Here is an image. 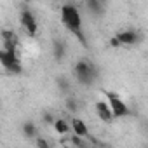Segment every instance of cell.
<instances>
[{"label": "cell", "mask_w": 148, "mask_h": 148, "mask_svg": "<svg viewBox=\"0 0 148 148\" xmlns=\"http://www.w3.org/2000/svg\"><path fill=\"white\" fill-rule=\"evenodd\" d=\"M61 21L63 25L68 28V32L75 37L84 47H87V37L82 32V18H80V11L75 4H64L61 7Z\"/></svg>", "instance_id": "obj_1"}, {"label": "cell", "mask_w": 148, "mask_h": 148, "mask_svg": "<svg viewBox=\"0 0 148 148\" xmlns=\"http://www.w3.org/2000/svg\"><path fill=\"white\" fill-rule=\"evenodd\" d=\"M73 73H75L77 82L82 86H91L96 79V68L87 59H79L73 66Z\"/></svg>", "instance_id": "obj_2"}, {"label": "cell", "mask_w": 148, "mask_h": 148, "mask_svg": "<svg viewBox=\"0 0 148 148\" xmlns=\"http://www.w3.org/2000/svg\"><path fill=\"white\" fill-rule=\"evenodd\" d=\"M103 94H105V98H106V101H108V106H110V110H112L113 119H122V117L131 115L129 106L120 99V96H119L117 92H113V91H103Z\"/></svg>", "instance_id": "obj_3"}, {"label": "cell", "mask_w": 148, "mask_h": 148, "mask_svg": "<svg viewBox=\"0 0 148 148\" xmlns=\"http://www.w3.org/2000/svg\"><path fill=\"white\" fill-rule=\"evenodd\" d=\"M115 40L119 45H138L143 42V35L138 30H124L115 35Z\"/></svg>", "instance_id": "obj_4"}, {"label": "cell", "mask_w": 148, "mask_h": 148, "mask_svg": "<svg viewBox=\"0 0 148 148\" xmlns=\"http://www.w3.org/2000/svg\"><path fill=\"white\" fill-rule=\"evenodd\" d=\"M19 23H21V26L26 30V33H28L30 37H35V35H37V30H38V26H37V19H35L33 12H32L30 9H26V7L21 9Z\"/></svg>", "instance_id": "obj_5"}, {"label": "cell", "mask_w": 148, "mask_h": 148, "mask_svg": "<svg viewBox=\"0 0 148 148\" xmlns=\"http://www.w3.org/2000/svg\"><path fill=\"white\" fill-rule=\"evenodd\" d=\"M70 129H73V134L79 136V138H91L89 129H87V124H86L82 119H79V117L71 119V122H70Z\"/></svg>", "instance_id": "obj_6"}, {"label": "cell", "mask_w": 148, "mask_h": 148, "mask_svg": "<svg viewBox=\"0 0 148 148\" xmlns=\"http://www.w3.org/2000/svg\"><path fill=\"white\" fill-rule=\"evenodd\" d=\"M96 113H98V117H99L103 122H106V124H110V122L113 120L112 110H110V106H108L106 101H98V103H96Z\"/></svg>", "instance_id": "obj_7"}, {"label": "cell", "mask_w": 148, "mask_h": 148, "mask_svg": "<svg viewBox=\"0 0 148 148\" xmlns=\"http://www.w3.org/2000/svg\"><path fill=\"white\" fill-rule=\"evenodd\" d=\"M52 54H54V59H56L58 63H61V61L64 59V56H66V44H64L63 40L56 38V40L52 42Z\"/></svg>", "instance_id": "obj_8"}, {"label": "cell", "mask_w": 148, "mask_h": 148, "mask_svg": "<svg viewBox=\"0 0 148 148\" xmlns=\"http://www.w3.org/2000/svg\"><path fill=\"white\" fill-rule=\"evenodd\" d=\"M21 132H23V136L26 138V139H35L38 134H37V125H35V122H32V120H26V122H23L21 124Z\"/></svg>", "instance_id": "obj_9"}, {"label": "cell", "mask_w": 148, "mask_h": 148, "mask_svg": "<svg viewBox=\"0 0 148 148\" xmlns=\"http://www.w3.org/2000/svg\"><path fill=\"white\" fill-rule=\"evenodd\" d=\"M86 7H87V11H89L91 14H94V16H101V14H103V9H105V5H103L101 0H87V2H86Z\"/></svg>", "instance_id": "obj_10"}, {"label": "cell", "mask_w": 148, "mask_h": 148, "mask_svg": "<svg viewBox=\"0 0 148 148\" xmlns=\"http://www.w3.org/2000/svg\"><path fill=\"white\" fill-rule=\"evenodd\" d=\"M14 61H19L18 58V52H7V51H0V63H2L4 68H7L9 64H12Z\"/></svg>", "instance_id": "obj_11"}, {"label": "cell", "mask_w": 148, "mask_h": 148, "mask_svg": "<svg viewBox=\"0 0 148 148\" xmlns=\"http://www.w3.org/2000/svg\"><path fill=\"white\" fill-rule=\"evenodd\" d=\"M52 125H54V129H56L58 134H63V136H64V134L70 132V122H68L66 119H56Z\"/></svg>", "instance_id": "obj_12"}, {"label": "cell", "mask_w": 148, "mask_h": 148, "mask_svg": "<svg viewBox=\"0 0 148 148\" xmlns=\"http://www.w3.org/2000/svg\"><path fill=\"white\" fill-rule=\"evenodd\" d=\"M56 86H58V89L61 91V92H68L70 91V80L64 77V75H59V77H56Z\"/></svg>", "instance_id": "obj_13"}, {"label": "cell", "mask_w": 148, "mask_h": 148, "mask_svg": "<svg viewBox=\"0 0 148 148\" xmlns=\"http://www.w3.org/2000/svg\"><path fill=\"white\" fill-rule=\"evenodd\" d=\"M0 37H2L4 42H9V44H18V37L12 30H2L0 32Z\"/></svg>", "instance_id": "obj_14"}, {"label": "cell", "mask_w": 148, "mask_h": 148, "mask_svg": "<svg viewBox=\"0 0 148 148\" xmlns=\"http://www.w3.org/2000/svg\"><path fill=\"white\" fill-rule=\"evenodd\" d=\"M64 108H66L68 112H77V110H79V103H77V99H75V98H71V96H68V98L64 99Z\"/></svg>", "instance_id": "obj_15"}, {"label": "cell", "mask_w": 148, "mask_h": 148, "mask_svg": "<svg viewBox=\"0 0 148 148\" xmlns=\"http://www.w3.org/2000/svg\"><path fill=\"white\" fill-rule=\"evenodd\" d=\"M5 70H7L9 73H14V75H21V73H23V64H21V61H14V63L9 64Z\"/></svg>", "instance_id": "obj_16"}, {"label": "cell", "mask_w": 148, "mask_h": 148, "mask_svg": "<svg viewBox=\"0 0 148 148\" xmlns=\"http://www.w3.org/2000/svg\"><path fill=\"white\" fill-rule=\"evenodd\" d=\"M42 120H44V124L52 125L56 119H54V113H52V112H44V113H42Z\"/></svg>", "instance_id": "obj_17"}, {"label": "cell", "mask_w": 148, "mask_h": 148, "mask_svg": "<svg viewBox=\"0 0 148 148\" xmlns=\"http://www.w3.org/2000/svg\"><path fill=\"white\" fill-rule=\"evenodd\" d=\"M35 145H37V148H51L49 141H47L45 138H42V136H37V139H35Z\"/></svg>", "instance_id": "obj_18"}, {"label": "cell", "mask_w": 148, "mask_h": 148, "mask_svg": "<svg viewBox=\"0 0 148 148\" xmlns=\"http://www.w3.org/2000/svg\"><path fill=\"white\" fill-rule=\"evenodd\" d=\"M70 143H71L73 146H77V148H84V141H82V138H79V136H75V134L70 138Z\"/></svg>", "instance_id": "obj_19"}, {"label": "cell", "mask_w": 148, "mask_h": 148, "mask_svg": "<svg viewBox=\"0 0 148 148\" xmlns=\"http://www.w3.org/2000/svg\"><path fill=\"white\" fill-rule=\"evenodd\" d=\"M110 47H120V45H119V42L115 40V37H112V38H110Z\"/></svg>", "instance_id": "obj_20"}]
</instances>
